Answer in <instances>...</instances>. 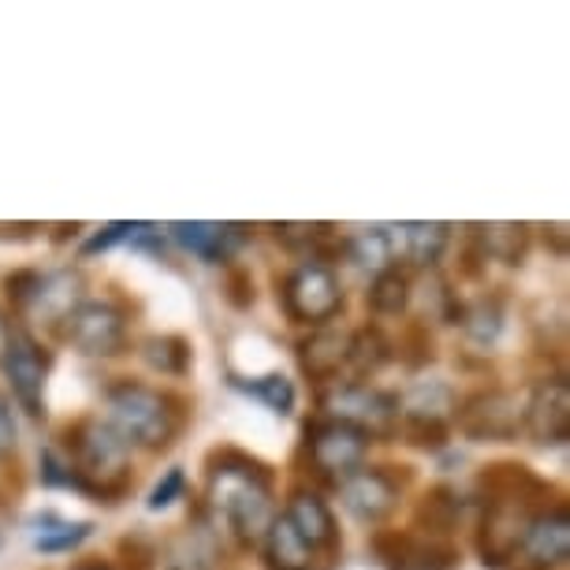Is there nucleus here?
Wrapping results in <instances>:
<instances>
[{
    "mask_svg": "<svg viewBox=\"0 0 570 570\" xmlns=\"http://www.w3.org/2000/svg\"><path fill=\"white\" fill-rule=\"evenodd\" d=\"M455 406V392L444 381H422L400 400V417L406 425H448Z\"/></svg>",
    "mask_w": 570,
    "mask_h": 570,
    "instance_id": "21",
    "label": "nucleus"
},
{
    "mask_svg": "<svg viewBox=\"0 0 570 570\" xmlns=\"http://www.w3.org/2000/svg\"><path fill=\"white\" fill-rule=\"evenodd\" d=\"M481 492H485V503H500V508H514L525 514H541L552 503V485L541 481L530 466H519V462H497V466H485L481 473Z\"/></svg>",
    "mask_w": 570,
    "mask_h": 570,
    "instance_id": "8",
    "label": "nucleus"
},
{
    "mask_svg": "<svg viewBox=\"0 0 570 570\" xmlns=\"http://www.w3.org/2000/svg\"><path fill=\"white\" fill-rule=\"evenodd\" d=\"M284 309L298 325H325L343 309L340 276L325 262H303L284 279Z\"/></svg>",
    "mask_w": 570,
    "mask_h": 570,
    "instance_id": "7",
    "label": "nucleus"
},
{
    "mask_svg": "<svg viewBox=\"0 0 570 570\" xmlns=\"http://www.w3.org/2000/svg\"><path fill=\"white\" fill-rule=\"evenodd\" d=\"M38 279H41V273H35V268H19V273L4 276V287H8L12 306H19V309L30 306V298H35V292H38Z\"/></svg>",
    "mask_w": 570,
    "mask_h": 570,
    "instance_id": "35",
    "label": "nucleus"
},
{
    "mask_svg": "<svg viewBox=\"0 0 570 570\" xmlns=\"http://www.w3.org/2000/svg\"><path fill=\"white\" fill-rule=\"evenodd\" d=\"M406 436L417 448H444L448 444V425H406Z\"/></svg>",
    "mask_w": 570,
    "mask_h": 570,
    "instance_id": "38",
    "label": "nucleus"
},
{
    "mask_svg": "<svg viewBox=\"0 0 570 570\" xmlns=\"http://www.w3.org/2000/svg\"><path fill=\"white\" fill-rule=\"evenodd\" d=\"M365 303L381 317H400L406 303H411V279H406V273H400V268H389V273L373 276L370 292H365Z\"/></svg>",
    "mask_w": 570,
    "mask_h": 570,
    "instance_id": "28",
    "label": "nucleus"
},
{
    "mask_svg": "<svg viewBox=\"0 0 570 570\" xmlns=\"http://www.w3.org/2000/svg\"><path fill=\"white\" fill-rule=\"evenodd\" d=\"M262 552L268 570H314L317 552L303 541V533L287 522V514H273L262 537Z\"/></svg>",
    "mask_w": 570,
    "mask_h": 570,
    "instance_id": "19",
    "label": "nucleus"
},
{
    "mask_svg": "<svg viewBox=\"0 0 570 570\" xmlns=\"http://www.w3.org/2000/svg\"><path fill=\"white\" fill-rule=\"evenodd\" d=\"M105 406H109V425L127 440V448L138 444L146 451H160L179 433V403L149 384L116 381L105 392Z\"/></svg>",
    "mask_w": 570,
    "mask_h": 570,
    "instance_id": "3",
    "label": "nucleus"
},
{
    "mask_svg": "<svg viewBox=\"0 0 570 570\" xmlns=\"http://www.w3.org/2000/svg\"><path fill=\"white\" fill-rule=\"evenodd\" d=\"M41 481L46 485H57V489H75V470H71V462L68 455H60V451H52L46 448L41 451Z\"/></svg>",
    "mask_w": 570,
    "mask_h": 570,
    "instance_id": "34",
    "label": "nucleus"
},
{
    "mask_svg": "<svg viewBox=\"0 0 570 570\" xmlns=\"http://www.w3.org/2000/svg\"><path fill=\"white\" fill-rule=\"evenodd\" d=\"M4 370L12 381L16 403L23 406L30 417H46V376H49V358L27 332H12L4 354Z\"/></svg>",
    "mask_w": 570,
    "mask_h": 570,
    "instance_id": "11",
    "label": "nucleus"
},
{
    "mask_svg": "<svg viewBox=\"0 0 570 570\" xmlns=\"http://www.w3.org/2000/svg\"><path fill=\"white\" fill-rule=\"evenodd\" d=\"M455 417H459V433L466 440L503 444V440H514L522 433L525 400L508 389H485V392H473L470 400H462L455 406Z\"/></svg>",
    "mask_w": 570,
    "mask_h": 570,
    "instance_id": "5",
    "label": "nucleus"
},
{
    "mask_svg": "<svg viewBox=\"0 0 570 570\" xmlns=\"http://www.w3.org/2000/svg\"><path fill=\"white\" fill-rule=\"evenodd\" d=\"M142 358L149 370L165 373V376H187L190 362H195V351H190V340L171 336V332H160V336L142 340Z\"/></svg>",
    "mask_w": 570,
    "mask_h": 570,
    "instance_id": "24",
    "label": "nucleus"
},
{
    "mask_svg": "<svg viewBox=\"0 0 570 570\" xmlns=\"http://www.w3.org/2000/svg\"><path fill=\"white\" fill-rule=\"evenodd\" d=\"M567 556H570V514L563 503H556V508L533 514L525 522L514 559H522L525 570H556L567 563Z\"/></svg>",
    "mask_w": 570,
    "mask_h": 570,
    "instance_id": "10",
    "label": "nucleus"
},
{
    "mask_svg": "<svg viewBox=\"0 0 570 570\" xmlns=\"http://www.w3.org/2000/svg\"><path fill=\"white\" fill-rule=\"evenodd\" d=\"M168 232L183 250L198 254L202 262H228V254L235 250V243H239V228H232V224L176 220Z\"/></svg>",
    "mask_w": 570,
    "mask_h": 570,
    "instance_id": "20",
    "label": "nucleus"
},
{
    "mask_svg": "<svg viewBox=\"0 0 570 570\" xmlns=\"http://www.w3.org/2000/svg\"><path fill=\"white\" fill-rule=\"evenodd\" d=\"M165 570H220V544L209 525H187L168 544Z\"/></svg>",
    "mask_w": 570,
    "mask_h": 570,
    "instance_id": "22",
    "label": "nucleus"
},
{
    "mask_svg": "<svg viewBox=\"0 0 570 570\" xmlns=\"http://www.w3.org/2000/svg\"><path fill=\"white\" fill-rule=\"evenodd\" d=\"M16 440H19V425L12 414V403L0 395V462H8L16 455Z\"/></svg>",
    "mask_w": 570,
    "mask_h": 570,
    "instance_id": "37",
    "label": "nucleus"
},
{
    "mask_svg": "<svg viewBox=\"0 0 570 570\" xmlns=\"http://www.w3.org/2000/svg\"><path fill=\"white\" fill-rule=\"evenodd\" d=\"M400 492H403V481H395L389 466L381 470H354L351 478L340 481V500L358 522H381L389 519L400 503Z\"/></svg>",
    "mask_w": 570,
    "mask_h": 570,
    "instance_id": "12",
    "label": "nucleus"
},
{
    "mask_svg": "<svg viewBox=\"0 0 570 570\" xmlns=\"http://www.w3.org/2000/svg\"><path fill=\"white\" fill-rule=\"evenodd\" d=\"M228 298L235 306H250L254 303V279L243 273V268H232L228 273Z\"/></svg>",
    "mask_w": 570,
    "mask_h": 570,
    "instance_id": "39",
    "label": "nucleus"
},
{
    "mask_svg": "<svg viewBox=\"0 0 570 570\" xmlns=\"http://www.w3.org/2000/svg\"><path fill=\"white\" fill-rule=\"evenodd\" d=\"M209 508L243 544H262L273 522V473L243 451H213L209 455Z\"/></svg>",
    "mask_w": 570,
    "mask_h": 570,
    "instance_id": "1",
    "label": "nucleus"
},
{
    "mask_svg": "<svg viewBox=\"0 0 570 570\" xmlns=\"http://www.w3.org/2000/svg\"><path fill=\"white\" fill-rule=\"evenodd\" d=\"M351 332L347 328H317L298 343V365L309 381H332L340 370H347Z\"/></svg>",
    "mask_w": 570,
    "mask_h": 570,
    "instance_id": "17",
    "label": "nucleus"
},
{
    "mask_svg": "<svg viewBox=\"0 0 570 570\" xmlns=\"http://www.w3.org/2000/svg\"><path fill=\"white\" fill-rule=\"evenodd\" d=\"M395 262H411L417 268H429L444 257L451 243V228L436 220H411V224H384Z\"/></svg>",
    "mask_w": 570,
    "mask_h": 570,
    "instance_id": "15",
    "label": "nucleus"
},
{
    "mask_svg": "<svg viewBox=\"0 0 570 570\" xmlns=\"http://www.w3.org/2000/svg\"><path fill=\"white\" fill-rule=\"evenodd\" d=\"M232 389H239L254 400H262L268 411L287 417L295 411V384L287 381L284 373H268V376H254V381H243V376H232Z\"/></svg>",
    "mask_w": 570,
    "mask_h": 570,
    "instance_id": "29",
    "label": "nucleus"
},
{
    "mask_svg": "<svg viewBox=\"0 0 570 570\" xmlns=\"http://www.w3.org/2000/svg\"><path fill=\"white\" fill-rule=\"evenodd\" d=\"M90 533H94L90 522H68L57 519V514H41V519L30 522V541H35L38 552H71Z\"/></svg>",
    "mask_w": 570,
    "mask_h": 570,
    "instance_id": "25",
    "label": "nucleus"
},
{
    "mask_svg": "<svg viewBox=\"0 0 570 570\" xmlns=\"http://www.w3.org/2000/svg\"><path fill=\"white\" fill-rule=\"evenodd\" d=\"M273 232H276V239L284 246H292V250L325 254V250H332V246H340L343 250V243H336V235H332L328 224H276Z\"/></svg>",
    "mask_w": 570,
    "mask_h": 570,
    "instance_id": "32",
    "label": "nucleus"
},
{
    "mask_svg": "<svg viewBox=\"0 0 570 570\" xmlns=\"http://www.w3.org/2000/svg\"><path fill=\"white\" fill-rule=\"evenodd\" d=\"M131 448L101 417H82L68 429V462L75 470V492L116 503L131 489Z\"/></svg>",
    "mask_w": 570,
    "mask_h": 570,
    "instance_id": "2",
    "label": "nucleus"
},
{
    "mask_svg": "<svg viewBox=\"0 0 570 570\" xmlns=\"http://www.w3.org/2000/svg\"><path fill=\"white\" fill-rule=\"evenodd\" d=\"M309 462H314L317 473H325L340 485L343 478H351L354 470L365 466V451H370V440H365L358 429L336 425V422H317L309 429Z\"/></svg>",
    "mask_w": 570,
    "mask_h": 570,
    "instance_id": "9",
    "label": "nucleus"
},
{
    "mask_svg": "<svg viewBox=\"0 0 570 570\" xmlns=\"http://www.w3.org/2000/svg\"><path fill=\"white\" fill-rule=\"evenodd\" d=\"M373 552L389 570H448L455 552L444 541L411 533V530H384L373 537Z\"/></svg>",
    "mask_w": 570,
    "mask_h": 570,
    "instance_id": "13",
    "label": "nucleus"
},
{
    "mask_svg": "<svg viewBox=\"0 0 570 570\" xmlns=\"http://www.w3.org/2000/svg\"><path fill=\"white\" fill-rule=\"evenodd\" d=\"M392 358V343L381 336L376 328H358L351 332V354H347V370L354 376L376 373L384 362Z\"/></svg>",
    "mask_w": 570,
    "mask_h": 570,
    "instance_id": "30",
    "label": "nucleus"
},
{
    "mask_svg": "<svg viewBox=\"0 0 570 570\" xmlns=\"http://www.w3.org/2000/svg\"><path fill=\"white\" fill-rule=\"evenodd\" d=\"M63 336L86 358H116L127 347V317L109 298H82L63 321Z\"/></svg>",
    "mask_w": 570,
    "mask_h": 570,
    "instance_id": "6",
    "label": "nucleus"
},
{
    "mask_svg": "<svg viewBox=\"0 0 570 570\" xmlns=\"http://www.w3.org/2000/svg\"><path fill=\"white\" fill-rule=\"evenodd\" d=\"M8 343H12V325H8V317L0 314V362H4V354H8Z\"/></svg>",
    "mask_w": 570,
    "mask_h": 570,
    "instance_id": "40",
    "label": "nucleus"
},
{
    "mask_svg": "<svg viewBox=\"0 0 570 570\" xmlns=\"http://www.w3.org/2000/svg\"><path fill=\"white\" fill-rule=\"evenodd\" d=\"M71 570H112L109 563H75Z\"/></svg>",
    "mask_w": 570,
    "mask_h": 570,
    "instance_id": "41",
    "label": "nucleus"
},
{
    "mask_svg": "<svg viewBox=\"0 0 570 570\" xmlns=\"http://www.w3.org/2000/svg\"><path fill=\"white\" fill-rule=\"evenodd\" d=\"M79 303H82V276L71 273V268H57V273L38 279V292L30 298L27 314L41 317L46 325H63Z\"/></svg>",
    "mask_w": 570,
    "mask_h": 570,
    "instance_id": "18",
    "label": "nucleus"
},
{
    "mask_svg": "<svg viewBox=\"0 0 570 570\" xmlns=\"http://www.w3.org/2000/svg\"><path fill=\"white\" fill-rule=\"evenodd\" d=\"M343 250H347V262L358 268V273L381 276V273H389V268H395V257H392V246H389L384 228L354 235V239L343 243Z\"/></svg>",
    "mask_w": 570,
    "mask_h": 570,
    "instance_id": "27",
    "label": "nucleus"
},
{
    "mask_svg": "<svg viewBox=\"0 0 570 570\" xmlns=\"http://www.w3.org/2000/svg\"><path fill=\"white\" fill-rule=\"evenodd\" d=\"M462 519V500L455 489H433L429 497L422 500V508H417V525L425 530V537H433V541H440V537H448L451 530L459 525Z\"/></svg>",
    "mask_w": 570,
    "mask_h": 570,
    "instance_id": "26",
    "label": "nucleus"
},
{
    "mask_svg": "<svg viewBox=\"0 0 570 570\" xmlns=\"http://www.w3.org/2000/svg\"><path fill=\"white\" fill-rule=\"evenodd\" d=\"M183 492H187V473H183L179 466H171L165 478L157 481L154 492H149V500H146V508L149 511H165L171 508L176 500H183Z\"/></svg>",
    "mask_w": 570,
    "mask_h": 570,
    "instance_id": "33",
    "label": "nucleus"
},
{
    "mask_svg": "<svg viewBox=\"0 0 570 570\" xmlns=\"http://www.w3.org/2000/svg\"><path fill=\"white\" fill-rule=\"evenodd\" d=\"M287 522L295 525L298 533H303V541L314 548H325V552H332L340 541V530H336V514H332V508L325 500L317 497V492L309 489H295L292 500H287Z\"/></svg>",
    "mask_w": 570,
    "mask_h": 570,
    "instance_id": "16",
    "label": "nucleus"
},
{
    "mask_svg": "<svg viewBox=\"0 0 570 570\" xmlns=\"http://www.w3.org/2000/svg\"><path fill=\"white\" fill-rule=\"evenodd\" d=\"M462 328H466V336L473 343L489 347V343H497L503 332V306L497 298H481V303H473L470 309H462Z\"/></svg>",
    "mask_w": 570,
    "mask_h": 570,
    "instance_id": "31",
    "label": "nucleus"
},
{
    "mask_svg": "<svg viewBox=\"0 0 570 570\" xmlns=\"http://www.w3.org/2000/svg\"><path fill=\"white\" fill-rule=\"evenodd\" d=\"M321 411L328 422L358 429L365 440H384L400 429V400L381 389H370V384H336L321 395Z\"/></svg>",
    "mask_w": 570,
    "mask_h": 570,
    "instance_id": "4",
    "label": "nucleus"
},
{
    "mask_svg": "<svg viewBox=\"0 0 570 570\" xmlns=\"http://www.w3.org/2000/svg\"><path fill=\"white\" fill-rule=\"evenodd\" d=\"M135 228H138V224H127V220H116V224H109V228H101L98 235H94L90 243L82 246V257H94V254L109 250V246H116V243L131 239V232H135Z\"/></svg>",
    "mask_w": 570,
    "mask_h": 570,
    "instance_id": "36",
    "label": "nucleus"
},
{
    "mask_svg": "<svg viewBox=\"0 0 570 570\" xmlns=\"http://www.w3.org/2000/svg\"><path fill=\"white\" fill-rule=\"evenodd\" d=\"M473 246L481 250V257H497V262L519 265L525 250H530V228L525 224H478L470 232Z\"/></svg>",
    "mask_w": 570,
    "mask_h": 570,
    "instance_id": "23",
    "label": "nucleus"
},
{
    "mask_svg": "<svg viewBox=\"0 0 570 570\" xmlns=\"http://www.w3.org/2000/svg\"><path fill=\"white\" fill-rule=\"evenodd\" d=\"M525 433L537 444H563L570 440V389L567 381H544L525 400Z\"/></svg>",
    "mask_w": 570,
    "mask_h": 570,
    "instance_id": "14",
    "label": "nucleus"
}]
</instances>
